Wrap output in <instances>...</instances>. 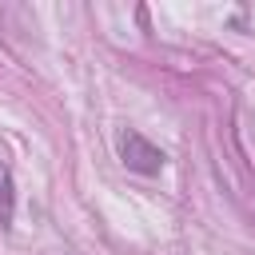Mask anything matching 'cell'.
I'll use <instances>...</instances> for the list:
<instances>
[{
	"label": "cell",
	"mask_w": 255,
	"mask_h": 255,
	"mask_svg": "<svg viewBox=\"0 0 255 255\" xmlns=\"http://www.w3.org/2000/svg\"><path fill=\"white\" fill-rule=\"evenodd\" d=\"M120 155H124V163L131 167V171H139V175H155L159 167H163V151L155 147V143H147L139 131H124L120 135Z\"/></svg>",
	"instance_id": "1"
},
{
	"label": "cell",
	"mask_w": 255,
	"mask_h": 255,
	"mask_svg": "<svg viewBox=\"0 0 255 255\" xmlns=\"http://www.w3.org/2000/svg\"><path fill=\"white\" fill-rule=\"evenodd\" d=\"M16 211V187H12V171L0 163V223H12Z\"/></svg>",
	"instance_id": "2"
}]
</instances>
